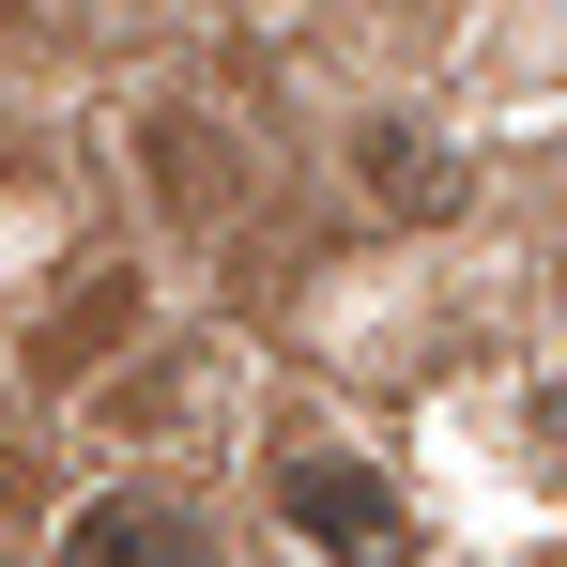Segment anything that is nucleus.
<instances>
[{
	"mask_svg": "<svg viewBox=\"0 0 567 567\" xmlns=\"http://www.w3.org/2000/svg\"><path fill=\"white\" fill-rule=\"evenodd\" d=\"M277 506H291V537H322V567H383V553H399V491H383L353 445H291Z\"/></svg>",
	"mask_w": 567,
	"mask_h": 567,
	"instance_id": "obj_1",
	"label": "nucleus"
},
{
	"mask_svg": "<svg viewBox=\"0 0 567 567\" xmlns=\"http://www.w3.org/2000/svg\"><path fill=\"white\" fill-rule=\"evenodd\" d=\"M62 567H215V537H199V506H169V491H107V506H78Z\"/></svg>",
	"mask_w": 567,
	"mask_h": 567,
	"instance_id": "obj_2",
	"label": "nucleus"
},
{
	"mask_svg": "<svg viewBox=\"0 0 567 567\" xmlns=\"http://www.w3.org/2000/svg\"><path fill=\"white\" fill-rule=\"evenodd\" d=\"M369 185L399 199V215H445V199H461V169H445V154H430L414 123H383V138H369Z\"/></svg>",
	"mask_w": 567,
	"mask_h": 567,
	"instance_id": "obj_3",
	"label": "nucleus"
}]
</instances>
